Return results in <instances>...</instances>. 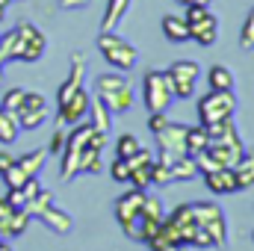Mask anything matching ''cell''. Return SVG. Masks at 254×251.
Instances as JSON below:
<instances>
[{
	"label": "cell",
	"mask_w": 254,
	"mask_h": 251,
	"mask_svg": "<svg viewBox=\"0 0 254 251\" xmlns=\"http://www.w3.org/2000/svg\"><path fill=\"white\" fill-rule=\"evenodd\" d=\"M178 3H181V0H178Z\"/></svg>",
	"instance_id": "49"
},
{
	"label": "cell",
	"mask_w": 254,
	"mask_h": 251,
	"mask_svg": "<svg viewBox=\"0 0 254 251\" xmlns=\"http://www.w3.org/2000/svg\"><path fill=\"white\" fill-rule=\"evenodd\" d=\"M136 151H139V139H136L133 133H122V136L116 139V157L127 160V157L136 154Z\"/></svg>",
	"instance_id": "34"
},
{
	"label": "cell",
	"mask_w": 254,
	"mask_h": 251,
	"mask_svg": "<svg viewBox=\"0 0 254 251\" xmlns=\"http://www.w3.org/2000/svg\"><path fill=\"white\" fill-rule=\"evenodd\" d=\"M207 145H210L207 127H204V125L187 127V154H190V157H195V154H201V151H204Z\"/></svg>",
	"instance_id": "27"
},
{
	"label": "cell",
	"mask_w": 254,
	"mask_h": 251,
	"mask_svg": "<svg viewBox=\"0 0 254 251\" xmlns=\"http://www.w3.org/2000/svg\"><path fill=\"white\" fill-rule=\"evenodd\" d=\"M24 95H27V89L24 86H9L6 92H3V101H0V107L6 110V113H18L21 110V104H24Z\"/></svg>",
	"instance_id": "30"
},
{
	"label": "cell",
	"mask_w": 254,
	"mask_h": 251,
	"mask_svg": "<svg viewBox=\"0 0 254 251\" xmlns=\"http://www.w3.org/2000/svg\"><path fill=\"white\" fill-rule=\"evenodd\" d=\"M104 172V160H101V151L89 148L80 154V163H77V175H101Z\"/></svg>",
	"instance_id": "26"
},
{
	"label": "cell",
	"mask_w": 254,
	"mask_h": 251,
	"mask_svg": "<svg viewBox=\"0 0 254 251\" xmlns=\"http://www.w3.org/2000/svg\"><path fill=\"white\" fill-rule=\"evenodd\" d=\"M192 216H195V225H201L210 240H213V249H225L228 246V219H225V210L213 201H192Z\"/></svg>",
	"instance_id": "4"
},
{
	"label": "cell",
	"mask_w": 254,
	"mask_h": 251,
	"mask_svg": "<svg viewBox=\"0 0 254 251\" xmlns=\"http://www.w3.org/2000/svg\"><path fill=\"white\" fill-rule=\"evenodd\" d=\"M207 136H210V142H222V145H231V148L246 151V142H243V136H240L237 125H234V119H225V122L207 125Z\"/></svg>",
	"instance_id": "16"
},
{
	"label": "cell",
	"mask_w": 254,
	"mask_h": 251,
	"mask_svg": "<svg viewBox=\"0 0 254 251\" xmlns=\"http://www.w3.org/2000/svg\"><path fill=\"white\" fill-rule=\"evenodd\" d=\"M15 30H18V36H21V57H18V63H27V65L39 63V60L45 57V51H48L45 33H42L36 24H30V21L18 24Z\"/></svg>",
	"instance_id": "11"
},
{
	"label": "cell",
	"mask_w": 254,
	"mask_h": 251,
	"mask_svg": "<svg viewBox=\"0 0 254 251\" xmlns=\"http://www.w3.org/2000/svg\"><path fill=\"white\" fill-rule=\"evenodd\" d=\"M6 201H9L12 210H24V207H27V198H24L21 189H9V192H6Z\"/></svg>",
	"instance_id": "40"
},
{
	"label": "cell",
	"mask_w": 254,
	"mask_h": 251,
	"mask_svg": "<svg viewBox=\"0 0 254 251\" xmlns=\"http://www.w3.org/2000/svg\"><path fill=\"white\" fill-rule=\"evenodd\" d=\"M169 172H172V181H175V184H190V181L198 178V166H195V160H192L190 154L175 157V160L169 163Z\"/></svg>",
	"instance_id": "21"
},
{
	"label": "cell",
	"mask_w": 254,
	"mask_h": 251,
	"mask_svg": "<svg viewBox=\"0 0 254 251\" xmlns=\"http://www.w3.org/2000/svg\"><path fill=\"white\" fill-rule=\"evenodd\" d=\"M89 104H92V95L86 92V89H77L68 101H65L63 107H60V113H57V119L63 122V125H77V122H83L86 119V113H89Z\"/></svg>",
	"instance_id": "12"
},
{
	"label": "cell",
	"mask_w": 254,
	"mask_h": 251,
	"mask_svg": "<svg viewBox=\"0 0 254 251\" xmlns=\"http://www.w3.org/2000/svg\"><path fill=\"white\" fill-rule=\"evenodd\" d=\"M83 77H86V60H83V54H71V71H68L65 83L57 92V107H63L77 89H83Z\"/></svg>",
	"instance_id": "13"
},
{
	"label": "cell",
	"mask_w": 254,
	"mask_h": 251,
	"mask_svg": "<svg viewBox=\"0 0 254 251\" xmlns=\"http://www.w3.org/2000/svg\"><path fill=\"white\" fill-rule=\"evenodd\" d=\"M160 27H163V36L169 42H175V45L190 42V24H187L184 15H163V24Z\"/></svg>",
	"instance_id": "19"
},
{
	"label": "cell",
	"mask_w": 254,
	"mask_h": 251,
	"mask_svg": "<svg viewBox=\"0 0 254 251\" xmlns=\"http://www.w3.org/2000/svg\"><path fill=\"white\" fill-rule=\"evenodd\" d=\"M21 57V36L18 30H9L6 36H0V63H18Z\"/></svg>",
	"instance_id": "25"
},
{
	"label": "cell",
	"mask_w": 254,
	"mask_h": 251,
	"mask_svg": "<svg viewBox=\"0 0 254 251\" xmlns=\"http://www.w3.org/2000/svg\"><path fill=\"white\" fill-rule=\"evenodd\" d=\"M181 3H184V6H207V9H210L213 0H181Z\"/></svg>",
	"instance_id": "44"
},
{
	"label": "cell",
	"mask_w": 254,
	"mask_h": 251,
	"mask_svg": "<svg viewBox=\"0 0 254 251\" xmlns=\"http://www.w3.org/2000/svg\"><path fill=\"white\" fill-rule=\"evenodd\" d=\"M92 130H95V127L83 119V122H77V125H74V130H68V133H65L63 181H74V178H77V163H80V154L86 151V145H89V139H92Z\"/></svg>",
	"instance_id": "6"
},
{
	"label": "cell",
	"mask_w": 254,
	"mask_h": 251,
	"mask_svg": "<svg viewBox=\"0 0 254 251\" xmlns=\"http://www.w3.org/2000/svg\"><path fill=\"white\" fill-rule=\"evenodd\" d=\"M178 251H187V249H178Z\"/></svg>",
	"instance_id": "47"
},
{
	"label": "cell",
	"mask_w": 254,
	"mask_h": 251,
	"mask_svg": "<svg viewBox=\"0 0 254 251\" xmlns=\"http://www.w3.org/2000/svg\"><path fill=\"white\" fill-rule=\"evenodd\" d=\"M145 195H148V189H130V192H125L119 201H116V219H119V225H125V222H130L139 210H142V201H145Z\"/></svg>",
	"instance_id": "17"
},
{
	"label": "cell",
	"mask_w": 254,
	"mask_h": 251,
	"mask_svg": "<svg viewBox=\"0 0 254 251\" xmlns=\"http://www.w3.org/2000/svg\"><path fill=\"white\" fill-rule=\"evenodd\" d=\"M130 6H133V0H107V12L101 18V33L116 30L122 24V18L130 12Z\"/></svg>",
	"instance_id": "20"
},
{
	"label": "cell",
	"mask_w": 254,
	"mask_h": 251,
	"mask_svg": "<svg viewBox=\"0 0 254 251\" xmlns=\"http://www.w3.org/2000/svg\"><path fill=\"white\" fill-rule=\"evenodd\" d=\"M166 77H169V86H172V95L187 101L195 95V83L201 77V65L192 63V60H175V63L166 68Z\"/></svg>",
	"instance_id": "8"
},
{
	"label": "cell",
	"mask_w": 254,
	"mask_h": 251,
	"mask_svg": "<svg viewBox=\"0 0 254 251\" xmlns=\"http://www.w3.org/2000/svg\"><path fill=\"white\" fill-rule=\"evenodd\" d=\"M12 207H9V201L6 198H0V237H6V228H9V219H12Z\"/></svg>",
	"instance_id": "39"
},
{
	"label": "cell",
	"mask_w": 254,
	"mask_h": 251,
	"mask_svg": "<svg viewBox=\"0 0 254 251\" xmlns=\"http://www.w3.org/2000/svg\"><path fill=\"white\" fill-rule=\"evenodd\" d=\"M0 251H12V249H9V243H6V240H0Z\"/></svg>",
	"instance_id": "45"
},
{
	"label": "cell",
	"mask_w": 254,
	"mask_h": 251,
	"mask_svg": "<svg viewBox=\"0 0 254 251\" xmlns=\"http://www.w3.org/2000/svg\"><path fill=\"white\" fill-rule=\"evenodd\" d=\"M95 98L113 113V116H125L133 110V89L122 74H101L95 77Z\"/></svg>",
	"instance_id": "1"
},
{
	"label": "cell",
	"mask_w": 254,
	"mask_h": 251,
	"mask_svg": "<svg viewBox=\"0 0 254 251\" xmlns=\"http://www.w3.org/2000/svg\"><path fill=\"white\" fill-rule=\"evenodd\" d=\"M234 181H237V192L254 187V151H246V154L237 160V166H234Z\"/></svg>",
	"instance_id": "23"
},
{
	"label": "cell",
	"mask_w": 254,
	"mask_h": 251,
	"mask_svg": "<svg viewBox=\"0 0 254 251\" xmlns=\"http://www.w3.org/2000/svg\"><path fill=\"white\" fill-rule=\"evenodd\" d=\"M252 240H254V234H252Z\"/></svg>",
	"instance_id": "48"
},
{
	"label": "cell",
	"mask_w": 254,
	"mask_h": 251,
	"mask_svg": "<svg viewBox=\"0 0 254 251\" xmlns=\"http://www.w3.org/2000/svg\"><path fill=\"white\" fill-rule=\"evenodd\" d=\"M15 119H18V127H21V130H39V127L51 119L48 98H45L42 92H30V89H27L24 104H21V110L15 113Z\"/></svg>",
	"instance_id": "10"
},
{
	"label": "cell",
	"mask_w": 254,
	"mask_h": 251,
	"mask_svg": "<svg viewBox=\"0 0 254 251\" xmlns=\"http://www.w3.org/2000/svg\"><path fill=\"white\" fill-rule=\"evenodd\" d=\"M110 178H113L116 184H127V178H130V166H127V160H122V157L113 160V166H110Z\"/></svg>",
	"instance_id": "37"
},
{
	"label": "cell",
	"mask_w": 254,
	"mask_h": 251,
	"mask_svg": "<svg viewBox=\"0 0 254 251\" xmlns=\"http://www.w3.org/2000/svg\"><path fill=\"white\" fill-rule=\"evenodd\" d=\"M151 166H154V163L133 166V169H130V178H127V184H133L136 189H148V187H151Z\"/></svg>",
	"instance_id": "33"
},
{
	"label": "cell",
	"mask_w": 254,
	"mask_h": 251,
	"mask_svg": "<svg viewBox=\"0 0 254 251\" xmlns=\"http://www.w3.org/2000/svg\"><path fill=\"white\" fill-rule=\"evenodd\" d=\"M142 101H145L148 113H169L175 95H172L166 71H157V68L145 71V77H142Z\"/></svg>",
	"instance_id": "5"
},
{
	"label": "cell",
	"mask_w": 254,
	"mask_h": 251,
	"mask_svg": "<svg viewBox=\"0 0 254 251\" xmlns=\"http://www.w3.org/2000/svg\"><path fill=\"white\" fill-rule=\"evenodd\" d=\"M86 122L95 127V130H101V133H110V130H113V113H110L98 98H92L89 113H86Z\"/></svg>",
	"instance_id": "24"
},
{
	"label": "cell",
	"mask_w": 254,
	"mask_h": 251,
	"mask_svg": "<svg viewBox=\"0 0 254 251\" xmlns=\"http://www.w3.org/2000/svg\"><path fill=\"white\" fill-rule=\"evenodd\" d=\"M169 184H172L169 163H160V160H154V166H151V187H169Z\"/></svg>",
	"instance_id": "35"
},
{
	"label": "cell",
	"mask_w": 254,
	"mask_h": 251,
	"mask_svg": "<svg viewBox=\"0 0 254 251\" xmlns=\"http://www.w3.org/2000/svg\"><path fill=\"white\" fill-rule=\"evenodd\" d=\"M15 163L24 169V175H27V178H36V175H42V169H45V163H48V148L27 151V154L15 157Z\"/></svg>",
	"instance_id": "22"
},
{
	"label": "cell",
	"mask_w": 254,
	"mask_h": 251,
	"mask_svg": "<svg viewBox=\"0 0 254 251\" xmlns=\"http://www.w3.org/2000/svg\"><path fill=\"white\" fill-rule=\"evenodd\" d=\"M3 80H6V74H3V63H0V86H3Z\"/></svg>",
	"instance_id": "46"
},
{
	"label": "cell",
	"mask_w": 254,
	"mask_h": 251,
	"mask_svg": "<svg viewBox=\"0 0 254 251\" xmlns=\"http://www.w3.org/2000/svg\"><path fill=\"white\" fill-rule=\"evenodd\" d=\"M240 48L243 51H254V9L246 15V24L240 30Z\"/></svg>",
	"instance_id": "36"
},
{
	"label": "cell",
	"mask_w": 254,
	"mask_h": 251,
	"mask_svg": "<svg viewBox=\"0 0 254 251\" xmlns=\"http://www.w3.org/2000/svg\"><path fill=\"white\" fill-rule=\"evenodd\" d=\"M30 222H33V216H30L27 210H15V213H12V219H9L6 237H24V234H27V228H30Z\"/></svg>",
	"instance_id": "31"
},
{
	"label": "cell",
	"mask_w": 254,
	"mask_h": 251,
	"mask_svg": "<svg viewBox=\"0 0 254 251\" xmlns=\"http://www.w3.org/2000/svg\"><path fill=\"white\" fill-rule=\"evenodd\" d=\"M65 145V130H57L54 136H51V145H48V154H60Z\"/></svg>",
	"instance_id": "41"
},
{
	"label": "cell",
	"mask_w": 254,
	"mask_h": 251,
	"mask_svg": "<svg viewBox=\"0 0 254 251\" xmlns=\"http://www.w3.org/2000/svg\"><path fill=\"white\" fill-rule=\"evenodd\" d=\"M166 219L181 231V240H184V246L190 249L192 246V234H195V228H198V225H195V216H192V201L190 204H178L172 213H166Z\"/></svg>",
	"instance_id": "15"
},
{
	"label": "cell",
	"mask_w": 254,
	"mask_h": 251,
	"mask_svg": "<svg viewBox=\"0 0 254 251\" xmlns=\"http://www.w3.org/2000/svg\"><path fill=\"white\" fill-rule=\"evenodd\" d=\"M12 163H15V157H12L9 151H0V175H3V172L12 166Z\"/></svg>",
	"instance_id": "43"
},
{
	"label": "cell",
	"mask_w": 254,
	"mask_h": 251,
	"mask_svg": "<svg viewBox=\"0 0 254 251\" xmlns=\"http://www.w3.org/2000/svg\"><path fill=\"white\" fill-rule=\"evenodd\" d=\"M234 113H237L234 89H210L204 98H198V125H216V122L234 119Z\"/></svg>",
	"instance_id": "2"
},
{
	"label": "cell",
	"mask_w": 254,
	"mask_h": 251,
	"mask_svg": "<svg viewBox=\"0 0 254 251\" xmlns=\"http://www.w3.org/2000/svg\"><path fill=\"white\" fill-rule=\"evenodd\" d=\"M157 139V160L160 163H172L175 157H184L187 154V125H178V122H169L163 130L154 133Z\"/></svg>",
	"instance_id": "9"
},
{
	"label": "cell",
	"mask_w": 254,
	"mask_h": 251,
	"mask_svg": "<svg viewBox=\"0 0 254 251\" xmlns=\"http://www.w3.org/2000/svg\"><path fill=\"white\" fill-rule=\"evenodd\" d=\"M18 133H21V127H18V119L0 107V142H3V145H12V142L18 139Z\"/></svg>",
	"instance_id": "29"
},
{
	"label": "cell",
	"mask_w": 254,
	"mask_h": 251,
	"mask_svg": "<svg viewBox=\"0 0 254 251\" xmlns=\"http://www.w3.org/2000/svg\"><path fill=\"white\" fill-rule=\"evenodd\" d=\"M169 122H172V119H169V113H148V130H151V133L163 130Z\"/></svg>",
	"instance_id": "38"
},
{
	"label": "cell",
	"mask_w": 254,
	"mask_h": 251,
	"mask_svg": "<svg viewBox=\"0 0 254 251\" xmlns=\"http://www.w3.org/2000/svg\"><path fill=\"white\" fill-rule=\"evenodd\" d=\"M92 0H60V6L63 9H83V6H89Z\"/></svg>",
	"instance_id": "42"
},
{
	"label": "cell",
	"mask_w": 254,
	"mask_h": 251,
	"mask_svg": "<svg viewBox=\"0 0 254 251\" xmlns=\"http://www.w3.org/2000/svg\"><path fill=\"white\" fill-rule=\"evenodd\" d=\"M187 24H190V42H198L201 48H213L219 39V18L207 6H187Z\"/></svg>",
	"instance_id": "7"
},
{
	"label": "cell",
	"mask_w": 254,
	"mask_h": 251,
	"mask_svg": "<svg viewBox=\"0 0 254 251\" xmlns=\"http://www.w3.org/2000/svg\"><path fill=\"white\" fill-rule=\"evenodd\" d=\"M207 83H210V89H234V71L231 68H225V65H213L210 71H207Z\"/></svg>",
	"instance_id": "28"
},
{
	"label": "cell",
	"mask_w": 254,
	"mask_h": 251,
	"mask_svg": "<svg viewBox=\"0 0 254 251\" xmlns=\"http://www.w3.org/2000/svg\"><path fill=\"white\" fill-rule=\"evenodd\" d=\"M207 189L213 195H234L237 192V181H234V169H213L207 175H201Z\"/></svg>",
	"instance_id": "18"
},
{
	"label": "cell",
	"mask_w": 254,
	"mask_h": 251,
	"mask_svg": "<svg viewBox=\"0 0 254 251\" xmlns=\"http://www.w3.org/2000/svg\"><path fill=\"white\" fill-rule=\"evenodd\" d=\"M48 231H54V234H60V237H65V234H71V228H74V219L65 213L63 207H57V204H48L39 216H36Z\"/></svg>",
	"instance_id": "14"
},
{
	"label": "cell",
	"mask_w": 254,
	"mask_h": 251,
	"mask_svg": "<svg viewBox=\"0 0 254 251\" xmlns=\"http://www.w3.org/2000/svg\"><path fill=\"white\" fill-rule=\"evenodd\" d=\"M148 222H163V216H166V207H163V201L160 198H154V195H145V201H142V210H139Z\"/></svg>",
	"instance_id": "32"
},
{
	"label": "cell",
	"mask_w": 254,
	"mask_h": 251,
	"mask_svg": "<svg viewBox=\"0 0 254 251\" xmlns=\"http://www.w3.org/2000/svg\"><path fill=\"white\" fill-rule=\"evenodd\" d=\"M98 51H101V57L113 65L116 71H130L139 63V51L127 42L125 36H119L116 30L98 36Z\"/></svg>",
	"instance_id": "3"
}]
</instances>
